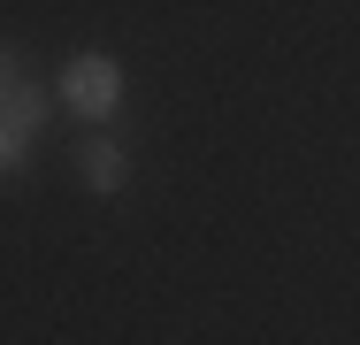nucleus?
Masks as SVG:
<instances>
[{
	"mask_svg": "<svg viewBox=\"0 0 360 345\" xmlns=\"http://www.w3.org/2000/svg\"><path fill=\"white\" fill-rule=\"evenodd\" d=\"M54 100H62V115L92 123V131L115 123V115H123V62H115V54H70Z\"/></svg>",
	"mask_w": 360,
	"mask_h": 345,
	"instance_id": "f257e3e1",
	"label": "nucleus"
},
{
	"mask_svg": "<svg viewBox=\"0 0 360 345\" xmlns=\"http://www.w3.org/2000/svg\"><path fill=\"white\" fill-rule=\"evenodd\" d=\"M70 161H77V184H84V192H100V200H115V192L131 184V153H123L108 131L77 138V153H70Z\"/></svg>",
	"mask_w": 360,
	"mask_h": 345,
	"instance_id": "f03ea898",
	"label": "nucleus"
},
{
	"mask_svg": "<svg viewBox=\"0 0 360 345\" xmlns=\"http://www.w3.org/2000/svg\"><path fill=\"white\" fill-rule=\"evenodd\" d=\"M54 115H62V100H54L46 84H31V77H23V84H15V92L0 100V123H15L23 138H39L46 123H54Z\"/></svg>",
	"mask_w": 360,
	"mask_h": 345,
	"instance_id": "7ed1b4c3",
	"label": "nucleus"
},
{
	"mask_svg": "<svg viewBox=\"0 0 360 345\" xmlns=\"http://www.w3.org/2000/svg\"><path fill=\"white\" fill-rule=\"evenodd\" d=\"M31 146H39V138H23L15 123H0V177H15V169L31 161Z\"/></svg>",
	"mask_w": 360,
	"mask_h": 345,
	"instance_id": "20e7f679",
	"label": "nucleus"
},
{
	"mask_svg": "<svg viewBox=\"0 0 360 345\" xmlns=\"http://www.w3.org/2000/svg\"><path fill=\"white\" fill-rule=\"evenodd\" d=\"M15 84H23V54H15V46H8V39H0V100H8V92H15Z\"/></svg>",
	"mask_w": 360,
	"mask_h": 345,
	"instance_id": "39448f33",
	"label": "nucleus"
}]
</instances>
